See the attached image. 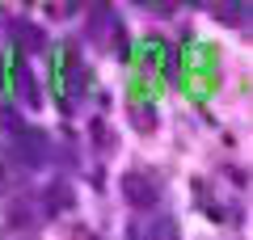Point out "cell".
I'll return each instance as SVG.
<instances>
[{"label": "cell", "mask_w": 253, "mask_h": 240, "mask_svg": "<svg viewBox=\"0 0 253 240\" xmlns=\"http://www.w3.org/2000/svg\"><path fill=\"white\" fill-rule=\"evenodd\" d=\"M123 194H126V202H131V206H152L156 202V181L148 177V173L131 169L123 177Z\"/></svg>", "instance_id": "1"}, {"label": "cell", "mask_w": 253, "mask_h": 240, "mask_svg": "<svg viewBox=\"0 0 253 240\" xmlns=\"http://www.w3.org/2000/svg\"><path fill=\"white\" fill-rule=\"evenodd\" d=\"M17 156L21 164H42V135H17Z\"/></svg>", "instance_id": "2"}, {"label": "cell", "mask_w": 253, "mask_h": 240, "mask_svg": "<svg viewBox=\"0 0 253 240\" xmlns=\"http://www.w3.org/2000/svg\"><path fill=\"white\" fill-rule=\"evenodd\" d=\"M63 206H72V194H68V186H51V198H46V211L59 215Z\"/></svg>", "instance_id": "3"}, {"label": "cell", "mask_w": 253, "mask_h": 240, "mask_svg": "<svg viewBox=\"0 0 253 240\" xmlns=\"http://www.w3.org/2000/svg\"><path fill=\"white\" fill-rule=\"evenodd\" d=\"M152 240H177V223H173V219H161V223L152 228Z\"/></svg>", "instance_id": "4"}, {"label": "cell", "mask_w": 253, "mask_h": 240, "mask_svg": "<svg viewBox=\"0 0 253 240\" xmlns=\"http://www.w3.org/2000/svg\"><path fill=\"white\" fill-rule=\"evenodd\" d=\"M76 240H93V236H89V232H76Z\"/></svg>", "instance_id": "5"}]
</instances>
